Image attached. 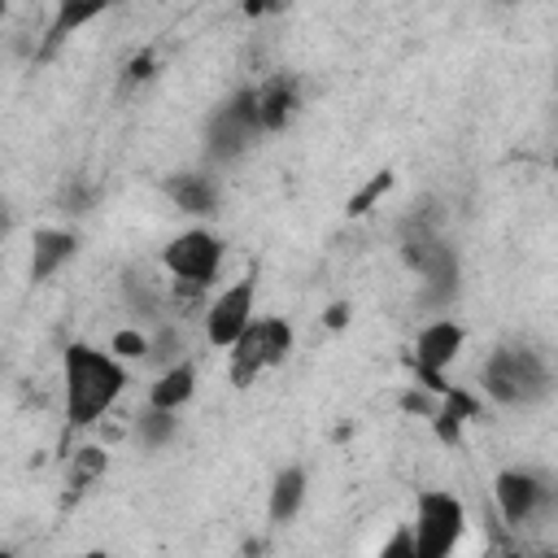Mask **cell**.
Returning a JSON list of instances; mask_svg holds the SVG:
<instances>
[{
    "label": "cell",
    "mask_w": 558,
    "mask_h": 558,
    "mask_svg": "<svg viewBox=\"0 0 558 558\" xmlns=\"http://www.w3.org/2000/svg\"><path fill=\"white\" fill-rule=\"evenodd\" d=\"M349 314H353V310H349L344 301H336V305L327 310V327H344V323H349Z\"/></svg>",
    "instance_id": "25"
},
{
    "label": "cell",
    "mask_w": 558,
    "mask_h": 558,
    "mask_svg": "<svg viewBox=\"0 0 558 558\" xmlns=\"http://www.w3.org/2000/svg\"><path fill=\"white\" fill-rule=\"evenodd\" d=\"M554 388H558V379H554L549 357H545L536 344H527V340H506V344H497V349L484 357V366H480V392H484L488 401L506 405V410L536 405V401H545Z\"/></svg>",
    "instance_id": "3"
},
{
    "label": "cell",
    "mask_w": 558,
    "mask_h": 558,
    "mask_svg": "<svg viewBox=\"0 0 558 558\" xmlns=\"http://www.w3.org/2000/svg\"><path fill=\"white\" fill-rule=\"evenodd\" d=\"M183 349H187V340H183V331L174 327V323H161L153 336H148V366H157V371H166V366H174V362H183Z\"/></svg>",
    "instance_id": "21"
},
{
    "label": "cell",
    "mask_w": 558,
    "mask_h": 558,
    "mask_svg": "<svg viewBox=\"0 0 558 558\" xmlns=\"http://www.w3.org/2000/svg\"><path fill=\"white\" fill-rule=\"evenodd\" d=\"M148 74H153V57L144 52V57H135V61H131V78H148Z\"/></svg>",
    "instance_id": "26"
},
{
    "label": "cell",
    "mask_w": 558,
    "mask_h": 558,
    "mask_svg": "<svg viewBox=\"0 0 558 558\" xmlns=\"http://www.w3.org/2000/svg\"><path fill=\"white\" fill-rule=\"evenodd\" d=\"M166 196H170L174 209L187 214V218H214V214H218V201H222L218 179L205 174V170H174V174L166 179Z\"/></svg>",
    "instance_id": "11"
},
{
    "label": "cell",
    "mask_w": 558,
    "mask_h": 558,
    "mask_svg": "<svg viewBox=\"0 0 558 558\" xmlns=\"http://www.w3.org/2000/svg\"><path fill=\"white\" fill-rule=\"evenodd\" d=\"M305 488H310V471H305L301 462L279 466L275 480H270V493H266V519H270V523L296 519L301 506H305Z\"/></svg>",
    "instance_id": "16"
},
{
    "label": "cell",
    "mask_w": 558,
    "mask_h": 558,
    "mask_svg": "<svg viewBox=\"0 0 558 558\" xmlns=\"http://www.w3.org/2000/svg\"><path fill=\"white\" fill-rule=\"evenodd\" d=\"M493 501L510 527H523L554 501V484L532 466H501L493 475Z\"/></svg>",
    "instance_id": "9"
},
{
    "label": "cell",
    "mask_w": 558,
    "mask_h": 558,
    "mask_svg": "<svg viewBox=\"0 0 558 558\" xmlns=\"http://www.w3.org/2000/svg\"><path fill=\"white\" fill-rule=\"evenodd\" d=\"M253 301H257V279L253 275L222 288L205 310V340L214 349H231L240 340V331L253 323Z\"/></svg>",
    "instance_id": "10"
},
{
    "label": "cell",
    "mask_w": 558,
    "mask_h": 558,
    "mask_svg": "<svg viewBox=\"0 0 558 558\" xmlns=\"http://www.w3.org/2000/svg\"><path fill=\"white\" fill-rule=\"evenodd\" d=\"M131 432H135V440H140L144 449H161V445H170L174 432H179V410H157V405H148L144 414L131 418Z\"/></svg>",
    "instance_id": "20"
},
{
    "label": "cell",
    "mask_w": 558,
    "mask_h": 558,
    "mask_svg": "<svg viewBox=\"0 0 558 558\" xmlns=\"http://www.w3.org/2000/svg\"><path fill=\"white\" fill-rule=\"evenodd\" d=\"M109 471V449L105 445H78L65 462V501H78L96 480Z\"/></svg>",
    "instance_id": "19"
},
{
    "label": "cell",
    "mask_w": 558,
    "mask_h": 558,
    "mask_svg": "<svg viewBox=\"0 0 558 558\" xmlns=\"http://www.w3.org/2000/svg\"><path fill=\"white\" fill-rule=\"evenodd\" d=\"M388 187H392V174H388V170H379V174H375V179H371V183L349 201V214H353V218H357V214H366V209H371Z\"/></svg>",
    "instance_id": "23"
},
{
    "label": "cell",
    "mask_w": 558,
    "mask_h": 558,
    "mask_svg": "<svg viewBox=\"0 0 558 558\" xmlns=\"http://www.w3.org/2000/svg\"><path fill=\"white\" fill-rule=\"evenodd\" d=\"M118 0H57V13H52V22H48V31H44V44H39V57L48 61L74 31H83L92 17H100L105 9H113Z\"/></svg>",
    "instance_id": "15"
},
{
    "label": "cell",
    "mask_w": 558,
    "mask_h": 558,
    "mask_svg": "<svg viewBox=\"0 0 558 558\" xmlns=\"http://www.w3.org/2000/svg\"><path fill=\"white\" fill-rule=\"evenodd\" d=\"M109 349L122 357V362H144L148 357V331H140V327H122V331H113V340H109Z\"/></svg>",
    "instance_id": "22"
},
{
    "label": "cell",
    "mask_w": 558,
    "mask_h": 558,
    "mask_svg": "<svg viewBox=\"0 0 558 558\" xmlns=\"http://www.w3.org/2000/svg\"><path fill=\"white\" fill-rule=\"evenodd\" d=\"M122 301L135 318H161V314H170V279L161 283L153 270L126 266L122 270Z\"/></svg>",
    "instance_id": "14"
},
{
    "label": "cell",
    "mask_w": 558,
    "mask_h": 558,
    "mask_svg": "<svg viewBox=\"0 0 558 558\" xmlns=\"http://www.w3.org/2000/svg\"><path fill=\"white\" fill-rule=\"evenodd\" d=\"M462 344H466L462 323H453V318H432V323H423L418 336H414V353H410L414 379H418L427 392L440 397V392L449 388V384H445V366H453V357L462 353Z\"/></svg>",
    "instance_id": "8"
},
{
    "label": "cell",
    "mask_w": 558,
    "mask_h": 558,
    "mask_svg": "<svg viewBox=\"0 0 558 558\" xmlns=\"http://www.w3.org/2000/svg\"><path fill=\"white\" fill-rule=\"evenodd\" d=\"M78 253V235L70 227H39L31 235V262H26V275L35 283H48L65 262H74Z\"/></svg>",
    "instance_id": "12"
},
{
    "label": "cell",
    "mask_w": 558,
    "mask_h": 558,
    "mask_svg": "<svg viewBox=\"0 0 558 558\" xmlns=\"http://www.w3.org/2000/svg\"><path fill=\"white\" fill-rule=\"evenodd\" d=\"M410 527H414L418 558H445L466 532V506L449 488H423Z\"/></svg>",
    "instance_id": "6"
},
{
    "label": "cell",
    "mask_w": 558,
    "mask_h": 558,
    "mask_svg": "<svg viewBox=\"0 0 558 558\" xmlns=\"http://www.w3.org/2000/svg\"><path fill=\"white\" fill-rule=\"evenodd\" d=\"M471 418H480V397L466 392V388H445V392H440V405H436V414H432L436 436H440L445 445H453Z\"/></svg>",
    "instance_id": "17"
},
{
    "label": "cell",
    "mask_w": 558,
    "mask_h": 558,
    "mask_svg": "<svg viewBox=\"0 0 558 558\" xmlns=\"http://www.w3.org/2000/svg\"><path fill=\"white\" fill-rule=\"evenodd\" d=\"M296 336H292V323L288 318H253L240 340L227 349V375L235 388H248L262 371L279 366L288 353H292Z\"/></svg>",
    "instance_id": "5"
},
{
    "label": "cell",
    "mask_w": 558,
    "mask_h": 558,
    "mask_svg": "<svg viewBox=\"0 0 558 558\" xmlns=\"http://www.w3.org/2000/svg\"><path fill=\"white\" fill-rule=\"evenodd\" d=\"M262 135H266V126H262V113H257V87H240L209 113V122H205V157L214 166L240 161L244 153L257 148Z\"/></svg>",
    "instance_id": "4"
},
{
    "label": "cell",
    "mask_w": 558,
    "mask_h": 558,
    "mask_svg": "<svg viewBox=\"0 0 558 558\" xmlns=\"http://www.w3.org/2000/svg\"><path fill=\"white\" fill-rule=\"evenodd\" d=\"M192 392H196V366L183 357V362L157 371V384L148 388V405H157V410H183L192 401Z\"/></svg>",
    "instance_id": "18"
},
{
    "label": "cell",
    "mask_w": 558,
    "mask_h": 558,
    "mask_svg": "<svg viewBox=\"0 0 558 558\" xmlns=\"http://www.w3.org/2000/svg\"><path fill=\"white\" fill-rule=\"evenodd\" d=\"M87 201H92V192H87V187H78V183L61 192V205H65V214H83V209H87Z\"/></svg>",
    "instance_id": "24"
},
{
    "label": "cell",
    "mask_w": 558,
    "mask_h": 558,
    "mask_svg": "<svg viewBox=\"0 0 558 558\" xmlns=\"http://www.w3.org/2000/svg\"><path fill=\"white\" fill-rule=\"evenodd\" d=\"M126 388V366L113 349L96 344H65L61 353V392H65V423L70 427H92L100 423Z\"/></svg>",
    "instance_id": "2"
},
{
    "label": "cell",
    "mask_w": 558,
    "mask_h": 558,
    "mask_svg": "<svg viewBox=\"0 0 558 558\" xmlns=\"http://www.w3.org/2000/svg\"><path fill=\"white\" fill-rule=\"evenodd\" d=\"M222 257H227V244L209 227H187L174 240H166V248H161V266L170 279H192V283H209V288L222 270Z\"/></svg>",
    "instance_id": "7"
},
{
    "label": "cell",
    "mask_w": 558,
    "mask_h": 558,
    "mask_svg": "<svg viewBox=\"0 0 558 558\" xmlns=\"http://www.w3.org/2000/svg\"><path fill=\"white\" fill-rule=\"evenodd\" d=\"M397 253L418 275L427 305H449L462 288L458 248L445 235V209L436 196H418L397 222Z\"/></svg>",
    "instance_id": "1"
},
{
    "label": "cell",
    "mask_w": 558,
    "mask_h": 558,
    "mask_svg": "<svg viewBox=\"0 0 558 558\" xmlns=\"http://www.w3.org/2000/svg\"><path fill=\"white\" fill-rule=\"evenodd\" d=\"M554 166H558V148H554Z\"/></svg>",
    "instance_id": "28"
},
{
    "label": "cell",
    "mask_w": 558,
    "mask_h": 558,
    "mask_svg": "<svg viewBox=\"0 0 558 558\" xmlns=\"http://www.w3.org/2000/svg\"><path fill=\"white\" fill-rule=\"evenodd\" d=\"M257 113H262V126L266 135H279L296 113H301V83L296 74H270L262 87H257Z\"/></svg>",
    "instance_id": "13"
},
{
    "label": "cell",
    "mask_w": 558,
    "mask_h": 558,
    "mask_svg": "<svg viewBox=\"0 0 558 558\" xmlns=\"http://www.w3.org/2000/svg\"><path fill=\"white\" fill-rule=\"evenodd\" d=\"M275 4H283V0H244L248 13H266V9H275Z\"/></svg>",
    "instance_id": "27"
}]
</instances>
